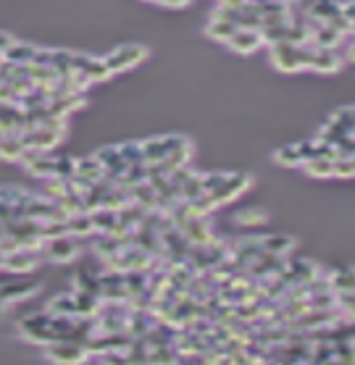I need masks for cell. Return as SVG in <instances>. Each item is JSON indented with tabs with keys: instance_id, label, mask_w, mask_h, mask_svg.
Returning <instances> with one entry per match:
<instances>
[{
	"instance_id": "obj_1",
	"label": "cell",
	"mask_w": 355,
	"mask_h": 365,
	"mask_svg": "<svg viewBox=\"0 0 355 365\" xmlns=\"http://www.w3.org/2000/svg\"><path fill=\"white\" fill-rule=\"evenodd\" d=\"M271 63L276 71H284V74H295V71H303V63H300V45L295 42H274L271 45Z\"/></svg>"
},
{
	"instance_id": "obj_2",
	"label": "cell",
	"mask_w": 355,
	"mask_h": 365,
	"mask_svg": "<svg viewBox=\"0 0 355 365\" xmlns=\"http://www.w3.org/2000/svg\"><path fill=\"white\" fill-rule=\"evenodd\" d=\"M145 56H148V50L142 48V45H121L111 56H106V63L111 68V74H119V71L134 68L140 61H145Z\"/></svg>"
},
{
	"instance_id": "obj_3",
	"label": "cell",
	"mask_w": 355,
	"mask_h": 365,
	"mask_svg": "<svg viewBox=\"0 0 355 365\" xmlns=\"http://www.w3.org/2000/svg\"><path fill=\"white\" fill-rule=\"evenodd\" d=\"M250 187V176L245 174H226V179H224L219 187H216L214 192H211V197L216 200V205H221V202H226V200H234L240 197L242 192Z\"/></svg>"
},
{
	"instance_id": "obj_4",
	"label": "cell",
	"mask_w": 355,
	"mask_h": 365,
	"mask_svg": "<svg viewBox=\"0 0 355 365\" xmlns=\"http://www.w3.org/2000/svg\"><path fill=\"white\" fill-rule=\"evenodd\" d=\"M234 53H242V56H248V53H256L261 45H264V34L261 29H248V26H237L234 34L229 37L226 42Z\"/></svg>"
},
{
	"instance_id": "obj_5",
	"label": "cell",
	"mask_w": 355,
	"mask_h": 365,
	"mask_svg": "<svg viewBox=\"0 0 355 365\" xmlns=\"http://www.w3.org/2000/svg\"><path fill=\"white\" fill-rule=\"evenodd\" d=\"M342 66V56L337 53V48H316L311 53V71L316 74H334Z\"/></svg>"
},
{
	"instance_id": "obj_6",
	"label": "cell",
	"mask_w": 355,
	"mask_h": 365,
	"mask_svg": "<svg viewBox=\"0 0 355 365\" xmlns=\"http://www.w3.org/2000/svg\"><path fill=\"white\" fill-rule=\"evenodd\" d=\"M50 357L58 360V363H79L87 357V344H74V341H61V344H53L48 349Z\"/></svg>"
},
{
	"instance_id": "obj_7",
	"label": "cell",
	"mask_w": 355,
	"mask_h": 365,
	"mask_svg": "<svg viewBox=\"0 0 355 365\" xmlns=\"http://www.w3.org/2000/svg\"><path fill=\"white\" fill-rule=\"evenodd\" d=\"M303 166H306L308 176H314V179H331L334 176V158L331 155H316V158L306 160Z\"/></svg>"
},
{
	"instance_id": "obj_8",
	"label": "cell",
	"mask_w": 355,
	"mask_h": 365,
	"mask_svg": "<svg viewBox=\"0 0 355 365\" xmlns=\"http://www.w3.org/2000/svg\"><path fill=\"white\" fill-rule=\"evenodd\" d=\"M274 160L279 163V166H303L306 163V158H303V150H300V142H295V145H284V148H279L276 153H274Z\"/></svg>"
},
{
	"instance_id": "obj_9",
	"label": "cell",
	"mask_w": 355,
	"mask_h": 365,
	"mask_svg": "<svg viewBox=\"0 0 355 365\" xmlns=\"http://www.w3.org/2000/svg\"><path fill=\"white\" fill-rule=\"evenodd\" d=\"M234 29H237V24H234V21H229V19H221V16H214L206 32H208V37H211V40L229 42V37L234 34Z\"/></svg>"
},
{
	"instance_id": "obj_10",
	"label": "cell",
	"mask_w": 355,
	"mask_h": 365,
	"mask_svg": "<svg viewBox=\"0 0 355 365\" xmlns=\"http://www.w3.org/2000/svg\"><path fill=\"white\" fill-rule=\"evenodd\" d=\"M292 245H295V242L289 240V237H284V234H271V237L261 240L264 252H271V255H276V257L287 255L289 250H292Z\"/></svg>"
},
{
	"instance_id": "obj_11",
	"label": "cell",
	"mask_w": 355,
	"mask_h": 365,
	"mask_svg": "<svg viewBox=\"0 0 355 365\" xmlns=\"http://www.w3.org/2000/svg\"><path fill=\"white\" fill-rule=\"evenodd\" d=\"M48 252L53 260H71L76 255V245L66 237H56V240L48 245Z\"/></svg>"
},
{
	"instance_id": "obj_12",
	"label": "cell",
	"mask_w": 355,
	"mask_h": 365,
	"mask_svg": "<svg viewBox=\"0 0 355 365\" xmlns=\"http://www.w3.org/2000/svg\"><path fill=\"white\" fill-rule=\"evenodd\" d=\"M329 284L331 289L337 292H355V268H339L334 274L329 276Z\"/></svg>"
},
{
	"instance_id": "obj_13",
	"label": "cell",
	"mask_w": 355,
	"mask_h": 365,
	"mask_svg": "<svg viewBox=\"0 0 355 365\" xmlns=\"http://www.w3.org/2000/svg\"><path fill=\"white\" fill-rule=\"evenodd\" d=\"M234 221L240 226H261L269 221V216H266V210H261V207H248V210H240L234 216Z\"/></svg>"
},
{
	"instance_id": "obj_14",
	"label": "cell",
	"mask_w": 355,
	"mask_h": 365,
	"mask_svg": "<svg viewBox=\"0 0 355 365\" xmlns=\"http://www.w3.org/2000/svg\"><path fill=\"white\" fill-rule=\"evenodd\" d=\"M6 266H9L11 271H32V268H34V257L32 255H24L21 250H16V255L6 257Z\"/></svg>"
},
{
	"instance_id": "obj_15",
	"label": "cell",
	"mask_w": 355,
	"mask_h": 365,
	"mask_svg": "<svg viewBox=\"0 0 355 365\" xmlns=\"http://www.w3.org/2000/svg\"><path fill=\"white\" fill-rule=\"evenodd\" d=\"M342 14H345L350 21H355V0H347V3H342Z\"/></svg>"
},
{
	"instance_id": "obj_16",
	"label": "cell",
	"mask_w": 355,
	"mask_h": 365,
	"mask_svg": "<svg viewBox=\"0 0 355 365\" xmlns=\"http://www.w3.org/2000/svg\"><path fill=\"white\" fill-rule=\"evenodd\" d=\"M158 3H161V6H169V9H182L190 0H158Z\"/></svg>"
},
{
	"instance_id": "obj_17",
	"label": "cell",
	"mask_w": 355,
	"mask_h": 365,
	"mask_svg": "<svg viewBox=\"0 0 355 365\" xmlns=\"http://www.w3.org/2000/svg\"><path fill=\"white\" fill-rule=\"evenodd\" d=\"M347 58H350V61H355V40L350 42V48H347Z\"/></svg>"
}]
</instances>
